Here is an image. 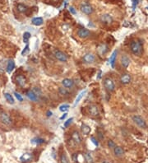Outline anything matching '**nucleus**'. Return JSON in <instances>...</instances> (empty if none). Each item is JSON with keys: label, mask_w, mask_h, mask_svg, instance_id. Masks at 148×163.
Masks as SVG:
<instances>
[{"label": "nucleus", "mask_w": 148, "mask_h": 163, "mask_svg": "<svg viewBox=\"0 0 148 163\" xmlns=\"http://www.w3.org/2000/svg\"><path fill=\"white\" fill-rule=\"evenodd\" d=\"M130 50L132 53L136 56H141L143 52V46L140 40H132L130 43Z\"/></svg>", "instance_id": "1"}, {"label": "nucleus", "mask_w": 148, "mask_h": 163, "mask_svg": "<svg viewBox=\"0 0 148 163\" xmlns=\"http://www.w3.org/2000/svg\"><path fill=\"white\" fill-rule=\"evenodd\" d=\"M132 119V121L134 122L135 125H136L137 127H139L140 129H146L147 128V122L145 121V120L142 117L141 115H133Z\"/></svg>", "instance_id": "2"}, {"label": "nucleus", "mask_w": 148, "mask_h": 163, "mask_svg": "<svg viewBox=\"0 0 148 163\" xmlns=\"http://www.w3.org/2000/svg\"><path fill=\"white\" fill-rule=\"evenodd\" d=\"M104 87L108 92H114L115 89V83H114V80L110 77H105L104 79Z\"/></svg>", "instance_id": "3"}, {"label": "nucleus", "mask_w": 148, "mask_h": 163, "mask_svg": "<svg viewBox=\"0 0 148 163\" xmlns=\"http://www.w3.org/2000/svg\"><path fill=\"white\" fill-rule=\"evenodd\" d=\"M80 10L81 11V12H83L86 15H91L94 12L92 6H91L87 2H82L80 5Z\"/></svg>", "instance_id": "4"}, {"label": "nucleus", "mask_w": 148, "mask_h": 163, "mask_svg": "<svg viewBox=\"0 0 148 163\" xmlns=\"http://www.w3.org/2000/svg\"><path fill=\"white\" fill-rule=\"evenodd\" d=\"M0 121L3 124L5 125H12V119L11 117L9 116L8 114H7L6 112H4V111H1L0 112Z\"/></svg>", "instance_id": "5"}, {"label": "nucleus", "mask_w": 148, "mask_h": 163, "mask_svg": "<svg viewBox=\"0 0 148 163\" xmlns=\"http://www.w3.org/2000/svg\"><path fill=\"white\" fill-rule=\"evenodd\" d=\"M99 20L100 22L104 25H110L112 22H113V17L111 16L110 14L105 13L101 15L100 17H99Z\"/></svg>", "instance_id": "6"}, {"label": "nucleus", "mask_w": 148, "mask_h": 163, "mask_svg": "<svg viewBox=\"0 0 148 163\" xmlns=\"http://www.w3.org/2000/svg\"><path fill=\"white\" fill-rule=\"evenodd\" d=\"M54 57L58 60H59L61 62H66L68 60V55L66 54H64L63 51L61 50H55L54 51Z\"/></svg>", "instance_id": "7"}, {"label": "nucleus", "mask_w": 148, "mask_h": 163, "mask_svg": "<svg viewBox=\"0 0 148 163\" xmlns=\"http://www.w3.org/2000/svg\"><path fill=\"white\" fill-rule=\"evenodd\" d=\"M77 35L81 39H86L91 35V32L88 29H85V28H81L79 29L77 32Z\"/></svg>", "instance_id": "8"}, {"label": "nucleus", "mask_w": 148, "mask_h": 163, "mask_svg": "<svg viewBox=\"0 0 148 163\" xmlns=\"http://www.w3.org/2000/svg\"><path fill=\"white\" fill-rule=\"evenodd\" d=\"M96 60V57L93 54L88 53L84 55L83 57V61L85 62L86 64H92L94 63Z\"/></svg>", "instance_id": "9"}, {"label": "nucleus", "mask_w": 148, "mask_h": 163, "mask_svg": "<svg viewBox=\"0 0 148 163\" xmlns=\"http://www.w3.org/2000/svg\"><path fill=\"white\" fill-rule=\"evenodd\" d=\"M89 113H90L91 115L92 116H98L99 115V108L96 105L92 104L89 106Z\"/></svg>", "instance_id": "10"}, {"label": "nucleus", "mask_w": 148, "mask_h": 163, "mask_svg": "<svg viewBox=\"0 0 148 163\" xmlns=\"http://www.w3.org/2000/svg\"><path fill=\"white\" fill-rule=\"evenodd\" d=\"M120 62H121V65L124 68H127L130 64V59L127 57V55H125V54H123V55L121 56V59H120Z\"/></svg>", "instance_id": "11"}, {"label": "nucleus", "mask_w": 148, "mask_h": 163, "mask_svg": "<svg viewBox=\"0 0 148 163\" xmlns=\"http://www.w3.org/2000/svg\"><path fill=\"white\" fill-rule=\"evenodd\" d=\"M131 76H130L129 74L127 73H124L120 77V82H122L123 84L124 85H127V84H129L130 82H131Z\"/></svg>", "instance_id": "12"}, {"label": "nucleus", "mask_w": 148, "mask_h": 163, "mask_svg": "<svg viewBox=\"0 0 148 163\" xmlns=\"http://www.w3.org/2000/svg\"><path fill=\"white\" fill-rule=\"evenodd\" d=\"M72 139L76 144H80L81 143V138L77 131H74L72 134Z\"/></svg>", "instance_id": "13"}, {"label": "nucleus", "mask_w": 148, "mask_h": 163, "mask_svg": "<svg viewBox=\"0 0 148 163\" xmlns=\"http://www.w3.org/2000/svg\"><path fill=\"white\" fill-rule=\"evenodd\" d=\"M26 97H28V99L30 100L31 101H37L38 100V96L35 94L32 90L28 91L26 92Z\"/></svg>", "instance_id": "14"}, {"label": "nucleus", "mask_w": 148, "mask_h": 163, "mask_svg": "<svg viewBox=\"0 0 148 163\" xmlns=\"http://www.w3.org/2000/svg\"><path fill=\"white\" fill-rule=\"evenodd\" d=\"M62 84H63V86L65 87V88H71V87H73L74 82L73 81L72 79L65 78L62 81Z\"/></svg>", "instance_id": "15"}, {"label": "nucleus", "mask_w": 148, "mask_h": 163, "mask_svg": "<svg viewBox=\"0 0 148 163\" xmlns=\"http://www.w3.org/2000/svg\"><path fill=\"white\" fill-rule=\"evenodd\" d=\"M117 54H118V51L115 50L113 53H112V54L110 55V58H109V64H110V66L112 67V68H114V66H115Z\"/></svg>", "instance_id": "16"}, {"label": "nucleus", "mask_w": 148, "mask_h": 163, "mask_svg": "<svg viewBox=\"0 0 148 163\" xmlns=\"http://www.w3.org/2000/svg\"><path fill=\"white\" fill-rule=\"evenodd\" d=\"M114 153L116 157H121L123 156L124 154V150L123 149V147H119V146H116L114 148Z\"/></svg>", "instance_id": "17"}, {"label": "nucleus", "mask_w": 148, "mask_h": 163, "mask_svg": "<svg viewBox=\"0 0 148 163\" xmlns=\"http://www.w3.org/2000/svg\"><path fill=\"white\" fill-rule=\"evenodd\" d=\"M16 81H17V83L18 84L20 87H23L25 85L26 80H25V77L24 76H22V75H18V76H17L16 77Z\"/></svg>", "instance_id": "18"}, {"label": "nucleus", "mask_w": 148, "mask_h": 163, "mask_svg": "<svg viewBox=\"0 0 148 163\" xmlns=\"http://www.w3.org/2000/svg\"><path fill=\"white\" fill-rule=\"evenodd\" d=\"M31 159H32V155L30 153H28V152L22 154L21 157H20V160H21L22 162H29L31 161Z\"/></svg>", "instance_id": "19"}, {"label": "nucleus", "mask_w": 148, "mask_h": 163, "mask_svg": "<svg viewBox=\"0 0 148 163\" xmlns=\"http://www.w3.org/2000/svg\"><path fill=\"white\" fill-rule=\"evenodd\" d=\"M86 92H87V90H84V91H82V92H81L80 93L78 94V96H77V97L76 98V100H75V101H74V104H73V107H75L76 105L78 104L79 102H80V100L82 99V97L85 96L86 94Z\"/></svg>", "instance_id": "20"}, {"label": "nucleus", "mask_w": 148, "mask_h": 163, "mask_svg": "<svg viewBox=\"0 0 148 163\" xmlns=\"http://www.w3.org/2000/svg\"><path fill=\"white\" fill-rule=\"evenodd\" d=\"M81 133H82L84 135H87V134L90 133L91 129L88 125H85V124H82L81 126Z\"/></svg>", "instance_id": "21"}, {"label": "nucleus", "mask_w": 148, "mask_h": 163, "mask_svg": "<svg viewBox=\"0 0 148 163\" xmlns=\"http://www.w3.org/2000/svg\"><path fill=\"white\" fill-rule=\"evenodd\" d=\"M32 24L35 25V26H41L43 24V22H44V21H43V18L42 17H34L31 21Z\"/></svg>", "instance_id": "22"}, {"label": "nucleus", "mask_w": 148, "mask_h": 163, "mask_svg": "<svg viewBox=\"0 0 148 163\" xmlns=\"http://www.w3.org/2000/svg\"><path fill=\"white\" fill-rule=\"evenodd\" d=\"M14 68H15V63H14V61L9 60L8 63H7V72H8V73H11V72L13 71Z\"/></svg>", "instance_id": "23"}, {"label": "nucleus", "mask_w": 148, "mask_h": 163, "mask_svg": "<svg viewBox=\"0 0 148 163\" xmlns=\"http://www.w3.org/2000/svg\"><path fill=\"white\" fill-rule=\"evenodd\" d=\"M84 158L86 163H94V159L90 152H86L84 153Z\"/></svg>", "instance_id": "24"}, {"label": "nucleus", "mask_w": 148, "mask_h": 163, "mask_svg": "<svg viewBox=\"0 0 148 163\" xmlns=\"http://www.w3.org/2000/svg\"><path fill=\"white\" fill-rule=\"evenodd\" d=\"M31 143H34V144H37V145H40V144H43L45 143V139H43L41 138H35L31 139Z\"/></svg>", "instance_id": "25"}, {"label": "nucleus", "mask_w": 148, "mask_h": 163, "mask_svg": "<svg viewBox=\"0 0 148 163\" xmlns=\"http://www.w3.org/2000/svg\"><path fill=\"white\" fill-rule=\"evenodd\" d=\"M4 97L10 104H14V98L12 97V96L11 94H9V93H7V92L4 93Z\"/></svg>", "instance_id": "26"}, {"label": "nucleus", "mask_w": 148, "mask_h": 163, "mask_svg": "<svg viewBox=\"0 0 148 163\" xmlns=\"http://www.w3.org/2000/svg\"><path fill=\"white\" fill-rule=\"evenodd\" d=\"M17 10H18L20 12H25L27 10V7L22 3H19L17 5Z\"/></svg>", "instance_id": "27"}, {"label": "nucleus", "mask_w": 148, "mask_h": 163, "mask_svg": "<svg viewBox=\"0 0 148 163\" xmlns=\"http://www.w3.org/2000/svg\"><path fill=\"white\" fill-rule=\"evenodd\" d=\"M60 163H69L68 161V158L67 157V155L65 153H63L60 157Z\"/></svg>", "instance_id": "28"}, {"label": "nucleus", "mask_w": 148, "mask_h": 163, "mask_svg": "<svg viewBox=\"0 0 148 163\" xmlns=\"http://www.w3.org/2000/svg\"><path fill=\"white\" fill-rule=\"evenodd\" d=\"M30 38V32H25L23 34V42L25 44H28L29 42V39Z\"/></svg>", "instance_id": "29"}, {"label": "nucleus", "mask_w": 148, "mask_h": 163, "mask_svg": "<svg viewBox=\"0 0 148 163\" xmlns=\"http://www.w3.org/2000/svg\"><path fill=\"white\" fill-rule=\"evenodd\" d=\"M58 92H59V94L62 95V96H68L69 95V92H68V90L66 88H63V87H60V88L58 89Z\"/></svg>", "instance_id": "30"}, {"label": "nucleus", "mask_w": 148, "mask_h": 163, "mask_svg": "<svg viewBox=\"0 0 148 163\" xmlns=\"http://www.w3.org/2000/svg\"><path fill=\"white\" fill-rule=\"evenodd\" d=\"M69 105H60L59 106V110L60 111H62V112H66V111H67L68 109H69Z\"/></svg>", "instance_id": "31"}, {"label": "nucleus", "mask_w": 148, "mask_h": 163, "mask_svg": "<svg viewBox=\"0 0 148 163\" xmlns=\"http://www.w3.org/2000/svg\"><path fill=\"white\" fill-rule=\"evenodd\" d=\"M107 144H108V147H109V148H113L114 149V147H116V143H114L113 140H109L108 141V143H107Z\"/></svg>", "instance_id": "32"}, {"label": "nucleus", "mask_w": 148, "mask_h": 163, "mask_svg": "<svg viewBox=\"0 0 148 163\" xmlns=\"http://www.w3.org/2000/svg\"><path fill=\"white\" fill-rule=\"evenodd\" d=\"M73 120V118L68 119V120H66L65 122H64V125H63V126H64L65 128H67V127H68V126L71 125V124H72Z\"/></svg>", "instance_id": "33"}, {"label": "nucleus", "mask_w": 148, "mask_h": 163, "mask_svg": "<svg viewBox=\"0 0 148 163\" xmlns=\"http://www.w3.org/2000/svg\"><path fill=\"white\" fill-rule=\"evenodd\" d=\"M14 95H15V97H16L17 99L18 100V101H23V97H22V95H20L19 93H17V92H14Z\"/></svg>", "instance_id": "34"}, {"label": "nucleus", "mask_w": 148, "mask_h": 163, "mask_svg": "<svg viewBox=\"0 0 148 163\" xmlns=\"http://www.w3.org/2000/svg\"><path fill=\"white\" fill-rule=\"evenodd\" d=\"M29 52V45L28 44H26V45H25V47L24 48V50L22 51V55H25V54Z\"/></svg>", "instance_id": "35"}, {"label": "nucleus", "mask_w": 148, "mask_h": 163, "mask_svg": "<svg viewBox=\"0 0 148 163\" xmlns=\"http://www.w3.org/2000/svg\"><path fill=\"white\" fill-rule=\"evenodd\" d=\"M91 142H92V143H93L94 145H95L96 147H98V146H99V143H98V141L96 140L95 137H91Z\"/></svg>", "instance_id": "36"}, {"label": "nucleus", "mask_w": 148, "mask_h": 163, "mask_svg": "<svg viewBox=\"0 0 148 163\" xmlns=\"http://www.w3.org/2000/svg\"><path fill=\"white\" fill-rule=\"evenodd\" d=\"M132 5H133V10H135L136 7L137 6V4L139 3L141 0H132Z\"/></svg>", "instance_id": "37"}, {"label": "nucleus", "mask_w": 148, "mask_h": 163, "mask_svg": "<svg viewBox=\"0 0 148 163\" xmlns=\"http://www.w3.org/2000/svg\"><path fill=\"white\" fill-rule=\"evenodd\" d=\"M69 12L72 13L73 15H76V11L75 10L73 7H69Z\"/></svg>", "instance_id": "38"}, {"label": "nucleus", "mask_w": 148, "mask_h": 163, "mask_svg": "<svg viewBox=\"0 0 148 163\" xmlns=\"http://www.w3.org/2000/svg\"><path fill=\"white\" fill-rule=\"evenodd\" d=\"M73 161L75 162H77V154H76V153H74L73 156Z\"/></svg>", "instance_id": "39"}, {"label": "nucleus", "mask_w": 148, "mask_h": 163, "mask_svg": "<svg viewBox=\"0 0 148 163\" xmlns=\"http://www.w3.org/2000/svg\"><path fill=\"white\" fill-rule=\"evenodd\" d=\"M101 74H102V72H101V70H99V73H98V77H97V79L98 80H99L101 78Z\"/></svg>", "instance_id": "40"}, {"label": "nucleus", "mask_w": 148, "mask_h": 163, "mask_svg": "<svg viewBox=\"0 0 148 163\" xmlns=\"http://www.w3.org/2000/svg\"><path fill=\"white\" fill-rule=\"evenodd\" d=\"M67 115H68V114H67V113H64V115H63L62 117H60V120H64V119L67 117Z\"/></svg>", "instance_id": "41"}, {"label": "nucleus", "mask_w": 148, "mask_h": 163, "mask_svg": "<svg viewBox=\"0 0 148 163\" xmlns=\"http://www.w3.org/2000/svg\"><path fill=\"white\" fill-rule=\"evenodd\" d=\"M52 115V112H51V111H47V116L48 117H50V116Z\"/></svg>", "instance_id": "42"}, {"label": "nucleus", "mask_w": 148, "mask_h": 163, "mask_svg": "<svg viewBox=\"0 0 148 163\" xmlns=\"http://www.w3.org/2000/svg\"><path fill=\"white\" fill-rule=\"evenodd\" d=\"M103 163H110V162H107V161H104V162H103Z\"/></svg>", "instance_id": "43"}]
</instances>
